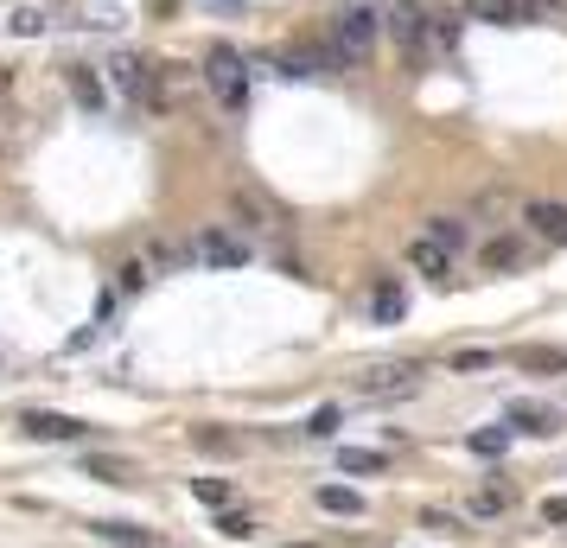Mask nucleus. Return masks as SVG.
<instances>
[{
	"label": "nucleus",
	"mask_w": 567,
	"mask_h": 548,
	"mask_svg": "<svg viewBox=\"0 0 567 548\" xmlns=\"http://www.w3.org/2000/svg\"><path fill=\"white\" fill-rule=\"evenodd\" d=\"M504 364V351H453V370H491Z\"/></svg>",
	"instance_id": "obj_28"
},
{
	"label": "nucleus",
	"mask_w": 567,
	"mask_h": 548,
	"mask_svg": "<svg viewBox=\"0 0 567 548\" xmlns=\"http://www.w3.org/2000/svg\"><path fill=\"white\" fill-rule=\"evenodd\" d=\"M389 466V453H370V447H345V453H338V472H383Z\"/></svg>",
	"instance_id": "obj_20"
},
{
	"label": "nucleus",
	"mask_w": 567,
	"mask_h": 548,
	"mask_svg": "<svg viewBox=\"0 0 567 548\" xmlns=\"http://www.w3.org/2000/svg\"><path fill=\"white\" fill-rule=\"evenodd\" d=\"M217 536H230V542H249V536H255V523L243 517V510H223V517H217Z\"/></svg>",
	"instance_id": "obj_27"
},
{
	"label": "nucleus",
	"mask_w": 567,
	"mask_h": 548,
	"mask_svg": "<svg viewBox=\"0 0 567 548\" xmlns=\"http://www.w3.org/2000/svg\"><path fill=\"white\" fill-rule=\"evenodd\" d=\"M510 434H517L510 421H504V427H478V434L466 440V447H472L478 459H497V453H510Z\"/></svg>",
	"instance_id": "obj_19"
},
{
	"label": "nucleus",
	"mask_w": 567,
	"mask_h": 548,
	"mask_svg": "<svg viewBox=\"0 0 567 548\" xmlns=\"http://www.w3.org/2000/svg\"><path fill=\"white\" fill-rule=\"evenodd\" d=\"M517 262H523V243H510V236L485 243V268H491V274H504V268H517Z\"/></svg>",
	"instance_id": "obj_23"
},
{
	"label": "nucleus",
	"mask_w": 567,
	"mask_h": 548,
	"mask_svg": "<svg viewBox=\"0 0 567 548\" xmlns=\"http://www.w3.org/2000/svg\"><path fill=\"white\" fill-rule=\"evenodd\" d=\"M421 523H427V529H440V536H453V529H459L453 517H446V510H421Z\"/></svg>",
	"instance_id": "obj_30"
},
{
	"label": "nucleus",
	"mask_w": 567,
	"mask_h": 548,
	"mask_svg": "<svg viewBox=\"0 0 567 548\" xmlns=\"http://www.w3.org/2000/svg\"><path fill=\"white\" fill-rule=\"evenodd\" d=\"M71 96L83 102V109H102V83H96L90 71H83V64H77V71H71Z\"/></svg>",
	"instance_id": "obj_26"
},
{
	"label": "nucleus",
	"mask_w": 567,
	"mask_h": 548,
	"mask_svg": "<svg viewBox=\"0 0 567 548\" xmlns=\"http://www.w3.org/2000/svg\"><path fill=\"white\" fill-rule=\"evenodd\" d=\"M542 517L548 523H567V498H542Z\"/></svg>",
	"instance_id": "obj_31"
},
{
	"label": "nucleus",
	"mask_w": 567,
	"mask_h": 548,
	"mask_svg": "<svg viewBox=\"0 0 567 548\" xmlns=\"http://www.w3.org/2000/svg\"><path fill=\"white\" fill-rule=\"evenodd\" d=\"M408 262H415L421 274H434V281H446V274H453V249H440V243H434V236H427V230H421V236H415V243H408Z\"/></svg>",
	"instance_id": "obj_11"
},
{
	"label": "nucleus",
	"mask_w": 567,
	"mask_h": 548,
	"mask_svg": "<svg viewBox=\"0 0 567 548\" xmlns=\"http://www.w3.org/2000/svg\"><path fill=\"white\" fill-rule=\"evenodd\" d=\"M109 71H115V83H122V96H128V102H160V77H153V64H147V58H128V51H122Z\"/></svg>",
	"instance_id": "obj_5"
},
{
	"label": "nucleus",
	"mask_w": 567,
	"mask_h": 548,
	"mask_svg": "<svg viewBox=\"0 0 567 548\" xmlns=\"http://www.w3.org/2000/svg\"><path fill=\"white\" fill-rule=\"evenodd\" d=\"M192 498L211 504V510H230V485L223 478H192Z\"/></svg>",
	"instance_id": "obj_25"
},
{
	"label": "nucleus",
	"mask_w": 567,
	"mask_h": 548,
	"mask_svg": "<svg viewBox=\"0 0 567 548\" xmlns=\"http://www.w3.org/2000/svg\"><path fill=\"white\" fill-rule=\"evenodd\" d=\"M421 383V364H370L357 376V396L364 402H395V396H415Z\"/></svg>",
	"instance_id": "obj_4"
},
{
	"label": "nucleus",
	"mask_w": 567,
	"mask_h": 548,
	"mask_svg": "<svg viewBox=\"0 0 567 548\" xmlns=\"http://www.w3.org/2000/svg\"><path fill=\"white\" fill-rule=\"evenodd\" d=\"M211 7H217V13H236V7H243V0H211Z\"/></svg>",
	"instance_id": "obj_32"
},
{
	"label": "nucleus",
	"mask_w": 567,
	"mask_h": 548,
	"mask_svg": "<svg viewBox=\"0 0 567 548\" xmlns=\"http://www.w3.org/2000/svg\"><path fill=\"white\" fill-rule=\"evenodd\" d=\"M523 0H466V20H485V26H517L523 20Z\"/></svg>",
	"instance_id": "obj_14"
},
{
	"label": "nucleus",
	"mask_w": 567,
	"mask_h": 548,
	"mask_svg": "<svg viewBox=\"0 0 567 548\" xmlns=\"http://www.w3.org/2000/svg\"><path fill=\"white\" fill-rule=\"evenodd\" d=\"M249 236H236V230H223V224H204L198 236H192V262L198 268H243L249 262Z\"/></svg>",
	"instance_id": "obj_3"
},
{
	"label": "nucleus",
	"mask_w": 567,
	"mask_h": 548,
	"mask_svg": "<svg viewBox=\"0 0 567 548\" xmlns=\"http://www.w3.org/2000/svg\"><path fill=\"white\" fill-rule=\"evenodd\" d=\"M192 447L198 453H217V459H236V453H243V434H230V427H192Z\"/></svg>",
	"instance_id": "obj_15"
},
{
	"label": "nucleus",
	"mask_w": 567,
	"mask_h": 548,
	"mask_svg": "<svg viewBox=\"0 0 567 548\" xmlns=\"http://www.w3.org/2000/svg\"><path fill=\"white\" fill-rule=\"evenodd\" d=\"M319 510H332V517H364V498H357L351 485H319Z\"/></svg>",
	"instance_id": "obj_16"
},
{
	"label": "nucleus",
	"mask_w": 567,
	"mask_h": 548,
	"mask_svg": "<svg viewBox=\"0 0 567 548\" xmlns=\"http://www.w3.org/2000/svg\"><path fill=\"white\" fill-rule=\"evenodd\" d=\"M427 236H434L440 249H453V255L466 249V224H459V217H427Z\"/></svg>",
	"instance_id": "obj_21"
},
{
	"label": "nucleus",
	"mask_w": 567,
	"mask_h": 548,
	"mask_svg": "<svg viewBox=\"0 0 567 548\" xmlns=\"http://www.w3.org/2000/svg\"><path fill=\"white\" fill-rule=\"evenodd\" d=\"M236 217H243L249 230H274V211H268V204L255 198V192H236Z\"/></svg>",
	"instance_id": "obj_22"
},
{
	"label": "nucleus",
	"mask_w": 567,
	"mask_h": 548,
	"mask_svg": "<svg viewBox=\"0 0 567 548\" xmlns=\"http://www.w3.org/2000/svg\"><path fill=\"white\" fill-rule=\"evenodd\" d=\"M421 51H440V58H446V51H459V26L453 20H427V45Z\"/></svg>",
	"instance_id": "obj_24"
},
{
	"label": "nucleus",
	"mask_w": 567,
	"mask_h": 548,
	"mask_svg": "<svg viewBox=\"0 0 567 548\" xmlns=\"http://www.w3.org/2000/svg\"><path fill=\"white\" fill-rule=\"evenodd\" d=\"M83 472L102 478V485H141V466H128V459H115V453H90Z\"/></svg>",
	"instance_id": "obj_12"
},
{
	"label": "nucleus",
	"mask_w": 567,
	"mask_h": 548,
	"mask_svg": "<svg viewBox=\"0 0 567 548\" xmlns=\"http://www.w3.org/2000/svg\"><path fill=\"white\" fill-rule=\"evenodd\" d=\"M510 427H523V434H536V440H555L561 434V408H548V402H510Z\"/></svg>",
	"instance_id": "obj_8"
},
{
	"label": "nucleus",
	"mask_w": 567,
	"mask_h": 548,
	"mask_svg": "<svg viewBox=\"0 0 567 548\" xmlns=\"http://www.w3.org/2000/svg\"><path fill=\"white\" fill-rule=\"evenodd\" d=\"M32 440H83L90 434V421H77V415H58V408H32V415L20 421Z\"/></svg>",
	"instance_id": "obj_6"
},
{
	"label": "nucleus",
	"mask_w": 567,
	"mask_h": 548,
	"mask_svg": "<svg viewBox=\"0 0 567 548\" xmlns=\"http://www.w3.org/2000/svg\"><path fill=\"white\" fill-rule=\"evenodd\" d=\"M370 319L376 325H402L408 319V287L395 281V274H383V281L370 287Z\"/></svg>",
	"instance_id": "obj_9"
},
{
	"label": "nucleus",
	"mask_w": 567,
	"mask_h": 548,
	"mask_svg": "<svg viewBox=\"0 0 567 548\" xmlns=\"http://www.w3.org/2000/svg\"><path fill=\"white\" fill-rule=\"evenodd\" d=\"M427 20H434V13L415 7V0H395V7H389V26H395V39H402L408 51L427 45Z\"/></svg>",
	"instance_id": "obj_10"
},
{
	"label": "nucleus",
	"mask_w": 567,
	"mask_h": 548,
	"mask_svg": "<svg viewBox=\"0 0 567 548\" xmlns=\"http://www.w3.org/2000/svg\"><path fill=\"white\" fill-rule=\"evenodd\" d=\"M325 45L338 51V64H364L370 51H376V13L370 7H338L332 13V26H325Z\"/></svg>",
	"instance_id": "obj_2"
},
{
	"label": "nucleus",
	"mask_w": 567,
	"mask_h": 548,
	"mask_svg": "<svg viewBox=\"0 0 567 548\" xmlns=\"http://www.w3.org/2000/svg\"><path fill=\"white\" fill-rule=\"evenodd\" d=\"M466 510H472V517H504V510H510V485H478L466 498Z\"/></svg>",
	"instance_id": "obj_17"
},
{
	"label": "nucleus",
	"mask_w": 567,
	"mask_h": 548,
	"mask_svg": "<svg viewBox=\"0 0 567 548\" xmlns=\"http://www.w3.org/2000/svg\"><path fill=\"white\" fill-rule=\"evenodd\" d=\"M510 364H517V370H536V376H561V370H567V351H548V345H517V351H510Z\"/></svg>",
	"instance_id": "obj_13"
},
{
	"label": "nucleus",
	"mask_w": 567,
	"mask_h": 548,
	"mask_svg": "<svg viewBox=\"0 0 567 548\" xmlns=\"http://www.w3.org/2000/svg\"><path fill=\"white\" fill-rule=\"evenodd\" d=\"M287 548H313V542H287Z\"/></svg>",
	"instance_id": "obj_33"
},
{
	"label": "nucleus",
	"mask_w": 567,
	"mask_h": 548,
	"mask_svg": "<svg viewBox=\"0 0 567 548\" xmlns=\"http://www.w3.org/2000/svg\"><path fill=\"white\" fill-rule=\"evenodd\" d=\"M523 224L542 236V243H567V204H555V198H529L523 204Z\"/></svg>",
	"instance_id": "obj_7"
},
{
	"label": "nucleus",
	"mask_w": 567,
	"mask_h": 548,
	"mask_svg": "<svg viewBox=\"0 0 567 548\" xmlns=\"http://www.w3.org/2000/svg\"><path fill=\"white\" fill-rule=\"evenodd\" d=\"M306 434H313V440H332V434H338V408H319V415L306 421Z\"/></svg>",
	"instance_id": "obj_29"
},
{
	"label": "nucleus",
	"mask_w": 567,
	"mask_h": 548,
	"mask_svg": "<svg viewBox=\"0 0 567 548\" xmlns=\"http://www.w3.org/2000/svg\"><path fill=\"white\" fill-rule=\"evenodd\" d=\"M204 90L217 96V109L243 115V102H249V64H243V51H236V45H211V51H204Z\"/></svg>",
	"instance_id": "obj_1"
},
{
	"label": "nucleus",
	"mask_w": 567,
	"mask_h": 548,
	"mask_svg": "<svg viewBox=\"0 0 567 548\" xmlns=\"http://www.w3.org/2000/svg\"><path fill=\"white\" fill-rule=\"evenodd\" d=\"M96 536L109 542V548H160L147 529H134V523H96Z\"/></svg>",
	"instance_id": "obj_18"
}]
</instances>
